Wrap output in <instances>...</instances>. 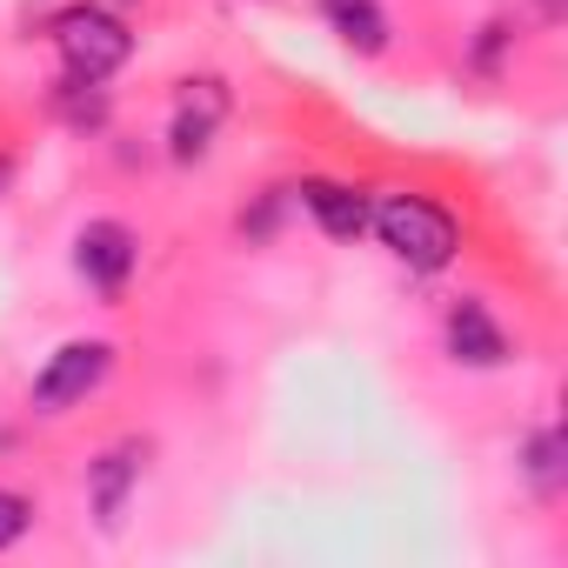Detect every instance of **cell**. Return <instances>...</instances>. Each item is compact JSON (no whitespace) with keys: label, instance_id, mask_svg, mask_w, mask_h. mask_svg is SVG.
I'll return each instance as SVG.
<instances>
[{"label":"cell","instance_id":"obj_5","mask_svg":"<svg viewBox=\"0 0 568 568\" xmlns=\"http://www.w3.org/2000/svg\"><path fill=\"white\" fill-rule=\"evenodd\" d=\"M134 267H141V241H134L128 221H88V227L74 234V274L88 281L94 295L114 302L128 281H134Z\"/></svg>","mask_w":568,"mask_h":568},{"label":"cell","instance_id":"obj_14","mask_svg":"<svg viewBox=\"0 0 568 568\" xmlns=\"http://www.w3.org/2000/svg\"><path fill=\"white\" fill-rule=\"evenodd\" d=\"M508 41H515V34H508V21H488V28H481V41H475V74H495Z\"/></svg>","mask_w":568,"mask_h":568},{"label":"cell","instance_id":"obj_2","mask_svg":"<svg viewBox=\"0 0 568 568\" xmlns=\"http://www.w3.org/2000/svg\"><path fill=\"white\" fill-rule=\"evenodd\" d=\"M54 48H61V68L74 81H108L128 68L134 54V34L121 14H108L101 0H81V8H61L54 14Z\"/></svg>","mask_w":568,"mask_h":568},{"label":"cell","instance_id":"obj_4","mask_svg":"<svg viewBox=\"0 0 568 568\" xmlns=\"http://www.w3.org/2000/svg\"><path fill=\"white\" fill-rule=\"evenodd\" d=\"M221 121H227V81H221V74H194V81H181L174 114H168V154H174L181 168L207 161Z\"/></svg>","mask_w":568,"mask_h":568},{"label":"cell","instance_id":"obj_10","mask_svg":"<svg viewBox=\"0 0 568 568\" xmlns=\"http://www.w3.org/2000/svg\"><path fill=\"white\" fill-rule=\"evenodd\" d=\"M568 448H561V428H535L528 442H521V475H528V488L535 495H561V481H568V462H561Z\"/></svg>","mask_w":568,"mask_h":568},{"label":"cell","instance_id":"obj_16","mask_svg":"<svg viewBox=\"0 0 568 568\" xmlns=\"http://www.w3.org/2000/svg\"><path fill=\"white\" fill-rule=\"evenodd\" d=\"M114 8H141V0H114Z\"/></svg>","mask_w":568,"mask_h":568},{"label":"cell","instance_id":"obj_15","mask_svg":"<svg viewBox=\"0 0 568 568\" xmlns=\"http://www.w3.org/2000/svg\"><path fill=\"white\" fill-rule=\"evenodd\" d=\"M14 187V154H0V194Z\"/></svg>","mask_w":568,"mask_h":568},{"label":"cell","instance_id":"obj_9","mask_svg":"<svg viewBox=\"0 0 568 568\" xmlns=\"http://www.w3.org/2000/svg\"><path fill=\"white\" fill-rule=\"evenodd\" d=\"M322 21L335 28V41L362 61H375L388 48V14H382V0H322Z\"/></svg>","mask_w":568,"mask_h":568},{"label":"cell","instance_id":"obj_12","mask_svg":"<svg viewBox=\"0 0 568 568\" xmlns=\"http://www.w3.org/2000/svg\"><path fill=\"white\" fill-rule=\"evenodd\" d=\"M28 528H34V501L21 488H0V548H14Z\"/></svg>","mask_w":568,"mask_h":568},{"label":"cell","instance_id":"obj_7","mask_svg":"<svg viewBox=\"0 0 568 568\" xmlns=\"http://www.w3.org/2000/svg\"><path fill=\"white\" fill-rule=\"evenodd\" d=\"M442 342H448V355L462 368H501L508 362V335H501V322L481 302H455L448 322H442Z\"/></svg>","mask_w":568,"mask_h":568},{"label":"cell","instance_id":"obj_3","mask_svg":"<svg viewBox=\"0 0 568 568\" xmlns=\"http://www.w3.org/2000/svg\"><path fill=\"white\" fill-rule=\"evenodd\" d=\"M114 375V342H61L41 375H34V415H68L81 408L101 382Z\"/></svg>","mask_w":568,"mask_h":568},{"label":"cell","instance_id":"obj_1","mask_svg":"<svg viewBox=\"0 0 568 568\" xmlns=\"http://www.w3.org/2000/svg\"><path fill=\"white\" fill-rule=\"evenodd\" d=\"M368 227H375L382 247H388L402 267H415V274L448 267L455 247H462L455 214H448L442 201H428V194H382V201L368 207Z\"/></svg>","mask_w":568,"mask_h":568},{"label":"cell","instance_id":"obj_8","mask_svg":"<svg viewBox=\"0 0 568 568\" xmlns=\"http://www.w3.org/2000/svg\"><path fill=\"white\" fill-rule=\"evenodd\" d=\"M295 194H302V207L322 221L328 241H355V234H368V194H362V187H348V181H302Z\"/></svg>","mask_w":568,"mask_h":568},{"label":"cell","instance_id":"obj_11","mask_svg":"<svg viewBox=\"0 0 568 568\" xmlns=\"http://www.w3.org/2000/svg\"><path fill=\"white\" fill-rule=\"evenodd\" d=\"M54 114H61L68 128H81V134H101V128H108V88H101V81H74V74H61V88H54Z\"/></svg>","mask_w":568,"mask_h":568},{"label":"cell","instance_id":"obj_13","mask_svg":"<svg viewBox=\"0 0 568 568\" xmlns=\"http://www.w3.org/2000/svg\"><path fill=\"white\" fill-rule=\"evenodd\" d=\"M281 201H288V187H267V194L254 201V214H241V234H247V241H267L274 221H281Z\"/></svg>","mask_w":568,"mask_h":568},{"label":"cell","instance_id":"obj_6","mask_svg":"<svg viewBox=\"0 0 568 568\" xmlns=\"http://www.w3.org/2000/svg\"><path fill=\"white\" fill-rule=\"evenodd\" d=\"M141 462H148L141 442H114V448L88 468V508H94V521H101L108 535H121V521H128V501H134Z\"/></svg>","mask_w":568,"mask_h":568}]
</instances>
